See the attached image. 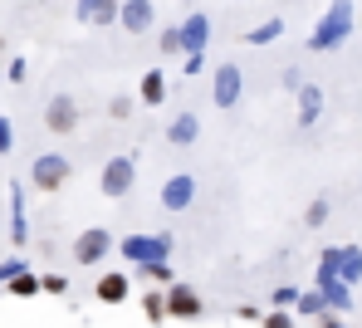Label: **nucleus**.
I'll use <instances>...</instances> for the list:
<instances>
[{
  "instance_id": "7",
  "label": "nucleus",
  "mask_w": 362,
  "mask_h": 328,
  "mask_svg": "<svg viewBox=\"0 0 362 328\" xmlns=\"http://www.w3.org/2000/svg\"><path fill=\"white\" fill-rule=\"evenodd\" d=\"M167 250H172V235H122V255L132 264L167 260Z\"/></svg>"
},
{
  "instance_id": "6",
  "label": "nucleus",
  "mask_w": 362,
  "mask_h": 328,
  "mask_svg": "<svg viewBox=\"0 0 362 328\" xmlns=\"http://www.w3.org/2000/svg\"><path fill=\"white\" fill-rule=\"evenodd\" d=\"M132 182H137V162L132 157H108L103 162V177H98V192L108 201H118V197L132 192Z\"/></svg>"
},
{
  "instance_id": "1",
  "label": "nucleus",
  "mask_w": 362,
  "mask_h": 328,
  "mask_svg": "<svg viewBox=\"0 0 362 328\" xmlns=\"http://www.w3.org/2000/svg\"><path fill=\"white\" fill-rule=\"evenodd\" d=\"M74 177V162L64 157V152H40L35 162H30V187L35 192H45V197H54L64 192V182Z\"/></svg>"
},
{
  "instance_id": "3",
  "label": "nucleus",
  "mask_w": 362,
  "mask_h": 328,
  "mask_svg": "<svg viewBox=\"0 0 362 328\" xmlns=\"http://www.w3.org/2000/svg\"><path fill=\"white\" fill-rule=\"evenodd\" d=\"M353 30V5L348 0H333V10H328V20L308 35V49H333V45H343V35Z\"/></svg>"
},
{
  "instance_id": "30",
  "label": "nucleus",
  "mask_w": 362,
  "mask_h": 328,
  "mask_svg": "<svg viewBox=\"0 0 362 328\" xmlns=\"http://www.w3.org/2000/svg\"><path fill=\"white\" fill-rule=\"evenodd\" d=\"M20 269H25V260H20V255H15V260H5V264H0V284H10Z\"/></svg>"
},
{
  "instance_id": "28",
  "label": "nucleus",
  "mask_w": 362,
  "mask_h": 328,
  "mask_svg": "<svg viewBox=\"0 0 362 328\" xmlns=\"http://www.w3.org/2000/svg\"><path fill=\"white\" fill-rule=\"evenodd\" d=\"M162 49H167V54H186V45H181V30H162Z\"/></svg>"
},
{
  "instance_id": "21",
  "label": "nucleus",
  "mask_w": 362,
  "mask_h": 328,
  "mask_svg": "<svg viewBox=\"0 0 362 328\" xmlns=\"http://www.w3.org/2000/svg\"><path fill=\"white\" fill-rule=\"evenodd\" d=\"M294 314H303V319H323V314H328V299H323V289H313V294H299Z\"/></svg>"
},
{
  "instance_id": "27",
  "label": "nucleus",
  "mask_w": 362,
  "mask_h": 328,
  "mask_svg": "<svg viewBox=\"0 0 362 328\" xmlns=\"http://www.w3.org/2000/svg\"><path fill=\"white\" fill-rule=\"evenodd\" d=\"M40 284H45V294H69V279L64 274H40Z\"/></svg>"
},
{
  "instance_id": "13",
  "label": "nucleus",
  "mask_w": 362,
  "mask_h": 328,
  "mask_svg": "<svg viewBox=\"0 0 362 328\" xmlns=\"http://www.w3.org/2000/svg\"><path fill=\"white\" fill-rule=\"evenodd\" d=\"M181 45H186V54H206V45H211V20H206V15H186Z\"/></svg>"
},
{
  "instance_id": "9",
  "label": "nucleus",
  "mask_w": 362,
  "mask_h": 328,
  "mask_svg": "<svg viewBox=\"0 0 362 328\" xmlns=\"http://www.w3.org/2000/svg\"><path fill=\"white\" fill-rule=\"evenodd\" d=\"M167 314L191 324V319H201V314H206V304H201V294H196L191 284H172V289H167Z\"/></svg>"
},
{
  "instance_id": "8",
  "label": "nucleus",
  "mask_w": 362,
  "mask_h": 328,
  "mask_svg": "<svg viewBox=\"0 0 362 328\" xmlns=\"http://www.w3.org/2000/svg\"><path fill=\"white\" fill-rule=\"evenodd\" d=\"M240 93H245L240 64H221V69H216V78H211V98H216V108H235Z\"/></svg>"
},
{
  "instance_id": "15",
  "label": "nucleus",
  "mask_w": 362,
  "mask_h": 328,
  "mask_svg": "<svg viewBox=\"0 0 362 328\" xmlns=\"http://www.w3.org/2000/svg\"><path fill=\"white\" fill-rule=\"evenodd\" d=\"M137 103H147V108H162V103H167V74H162V69H147V74H142Z\"/></svg>"
},
{
  "instance_id": "32",
  "label": "nucleus",
  "mask_w": 362,
  "mask_h": 328,
  "mask_svg": "<svg viewBox=\"0 0 362 328\" xmlns=\"http://www.w3.org/2000/svg\"><path fill=\"white\" fill-rule=\"evenodd\" d=\"M0 54H5V40H0Z\"/></svg>"
},
{
  "instance_id": "22",
  "label": "nucleus",
  "mask_w": 362,
  "mask_h": 328,
  "mask_svg": "<svg viewBox=\"0 0 362 328\" xmlns=\"http://www.w3.org/2000/svg\"><path fill=\"white\" fill-rule=\"evenodd\" d=\"M279 35H284V20H269V25H259V30H250L245 40H250V45H269V40H279Z\"/></svg>"
},
{
  "instance_id": "10",
  "label": "nucleus",
  "mask_w": 362,
  "mask_h": 328,
  "mask_svg": "<svg viewBox=\"0 0 362 328\" xmlns=\"http://www.w3.org/2000/svg\"><path fill=\"white\" fill-rule=\"evenodd\" d=\"M191 201H196V177L191 172H177V177L162 182V206L167 211H186Z\"/></svg>"
},
{
  "instance_id": "24",
  "label": "nucleus",
  "mask_w": 362,
  "mask_h": 328,
  "mask_svg": "<svg viewBox=\"0 0 362 328\" xmlns=\"http://www.w3.org/2000/svg\"><path fill=\"white\" fill-rule=\"evenodd\" d=\"M259 324H264V328H299V324H294V309H269Z\"/></svg>"
},
{
  "instance_id": "2",
  "label": "nucleus",
  "mask_w": 362,
  "mask_h": 328,
  "mask_svg": "<svg viewBox=\"0 0 362 328\" xmlns=\"http://www.w3.org/2000/svg\"><path fill=\"white\" fill-rule=\"evenodd\" d=\"M113 230H103V226H88V230H78L74 235V245H69V255L78 264H103L108 255H113Z\"/></svg>"
},
{
  "instance_id": "29",
  "label": "nucleus",
  "mask_w": 362,
  "mask_h": 328,
  "mask_svg": "<svg viewBox=\"0 0 362 328\" xmlns=\"http://www.w3.org/2000/svg\"><path fill=\"white\" fill-rule=\"evenodd\" d=\"M10 147H15V123L0 118V152H10Z\"/></svg>"
},
{
  "instance_id": "19",
  "label": "nucleus",
  "mask_w": 362,
  "mask_h": 328,
  "mask_svg": "<svg viewBox=\"0 0 362 328\" xmlns=\"http://www.w3.org/2000/svg\"><path fill=\"white\" fill-rule=\"evenodd\" d=\"M137 274H142V279H152L157 289H172V284H177V274H172V264H167V260H147V264H137Z\"/></svg>"
},
{
  "instance_id": "17",
  "label": "nucleus",
  "mask_w": 362,
  "mask_h": 328,
  "mask_svg": "<svg viewBox=\"0 0 362 328\" xmlns=\"http://www.w3.org/2000/svg\"><path fill=\"white\" fill-rule=\"evenodd\" d=\"M318 113H323V93L308 83V88H299V128H313Z\"/></svg>"
},
{
  "instance_id": "11",
  "label": "nucleus",
  "mask_w": 362,
  "mask_h": 328,
  "mask_svg": "<svg viewBox=\"0 0 362 328\" xmlns=\"http://www.w3.org/2000/svg\"><path fill=\"white\" fill-rule=\"evenodd\" d=\"M152 20H157V5H152V0H122L118 25L127 30V35H147V30H152Z\"/></svg>"
},
{
  "instance_id": "5",
  "label": "nucleus",
  "mask_w": 362,
  "mask_h": 328,
  "mask_svg": "<svg viewBox=\"0 0 362 328\" xmlns=\"http://www.w3.org/2000/svg\"><path fill=\"white\" fill-rule=\"evenodd\" d=\"M78 123H83V113H78V98H74V93H54V98L45 103V128L54 132V137L78 132Z\"/></svg>"
},
{
  "instance_id": "14",
  "label": "nucleus",
  "mask_w": 362,
  "mask_h": 328,
  "mask_svg": "<svg viewBox=\"0 0 362 328\" xmlns=\"http://www.w3.org/2000/svg\"><path fill=\"white\" fill-rule=\"evenodd\" d=\"M122 5L118 0H78V20L83 25H118Z\"/></svg>"
},
{
  "instance_id": "25",
  "label": "nucleus",
  "mask_w": 362,
  "mask_h": 328,
  "mask_svg": "<svg viewBox=\"0 0 362 328\" xmlns=\"http://www.w3.org/2000/svg\"><path fill=\"white\" fill-rule=\"evenodd\" d=\"M299 294H303V289H294V284H279V289H274V309H294Z\"/></svg>"
},
{
  "instance_id": "18",
  "label": "nucleus",
  "mask_w": 362,
  "mask_h": 328,
  "mask_svg": "<svg viewBox=\"0 0 362 328\" xmlns=\"http://www.w3.org/2000/svg\"><path fill=\"white\" fill-rule=\"evenodd\" d=\"M5 294H15V299H35V294H45V284H40V274H30V269H20L10 284H5Z\"/></svg>"
},
{
  "instance_id": "12",
  "label": "nucleus",
  "mask_w": 362,
  "mask_h": 328,
  "mask_svg": "<svg viewBox=\"0 0 362 328\" xmlns=\"http://www.w3.org/2000/svg\"><path fill=\"white\" fill-rule=\"evenodd\" d=\"M93 294H98V304H127V294H132V279L122 274V269H108V274H98V284H93Z\"/></svg>"
},
{
  "instance_id": "26",
  "label": "nucleus",
  "mask_w": 362,
  "mask_h": 328,
  "mask_svg": "<svg viewBox=\"0 0 362 328\" xmlns=\"http://www.w3.org/2000/svg\"><path fill=\"white\" fill-rule=\"evenodd\" d=\"M132 108H137V98H127V93H118V98L108 103V118H132Z\"/></svg>"
},
{
  "instance_id": "4",
  "label": "nucleus",
  "mask_w": 362,
  "mask_h": 328,
  "mask_svg": "<svg viewBox=\"0 0 362 328\" xmlns=\"http://www.w3.org/2000/svg\"><path fill=\"white\" fill-rule=\"evenodd\" d=\"M318 279H343V284H358V279H362V250H353V245L323 250V264H318Z\"/></svg>"
},
{
  "instance_id": "16",
  "label": "nucleus",
  "mask_w": 362,
  "mask_h": 328,
  "mask_svg": "<svg viewBox=\"0 0 362 328\" xmlns=\"http://www.w3.org/2000/svg\"><path fill=\"white\" fill-rule=\"evenodd\" d=\"M196 137H201V118H196V113H177V118L167 123V142H172V147H191Z\"/></svg>"
},
{
  "instance_id": "31",
  "label": "nucleus",
  "mask_w": 362,
  "mask_h": 328,
  "mask_svg": "<svg viewBox=\"0 0 362 328\" xmlns=\"http://www.w3.org/2000/svg\"><path fill=\"white\" fill-rule=\"evenodd\" d=\"M318 324H323V328H348V324H343V319H338V314H333V309H328V314H323Z\"/></svg>"
},
{
  "instance_id": "20",
  "label": "nucleus",
  "mask_w": 362,
  "mask_h": 328,
  "mask_svg": "<svg viewBox=\"0 0 362 328\" xmlns=\"http://www.w3.org/2000/svg\"><path fill=\"white\" fill-rule=\"evenodd\" d=\"M142 319H147V324H162V319H172V314H167V294H162V289L142 294Z\"/></svg>"
},
{
  "instance_id": "23",
  "label": "nucleus",
  "mask_w": 362,
  "mask_h": 328,
  "mask_svg": "<svg viewBox=\"0 0 362 328\" xmlns=\"http://www.w3.org/2000/svg\"><path fill=\"white\" fill-rule=\"evenodd\" d=\"M323 221H328V201H323V197H313L308 206H303V226H313V230H318Z\"/></svg>"
}]
</instances>
